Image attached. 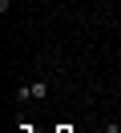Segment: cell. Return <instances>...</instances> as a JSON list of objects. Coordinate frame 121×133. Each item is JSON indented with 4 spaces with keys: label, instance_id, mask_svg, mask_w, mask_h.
I'll use <instances>...</instances> for the list:
<instances>
[{
    "label": "cell",
    "instance_id": "1",
    "mask_svg": "<svg viewBox=\"0 0 121 133\" xmlns=\"http://www.w3.org/2000/svg\"><path fill=\"white\" fill-rule=\"evenodd\" d=\"M40 97H48V81H32L16 89V101H40Z\"/></svg>",
    "mask_w": 121,
    "mask_h": 133
},
{
    "label": "cell",
    "instance_id": "2",
    "mask_svg": "<svg viewBox=\"0 0 121 133\" xmlns=\"http://www.w3.org/2000/svg\"><path fill=\"white\" fill-rule=\"evenodd\" d=\"M8 4H12V0H0V12H8Z\"/></svg>",
    "mask_w": 121,
    "mask_h": 133
}]
</instances>
